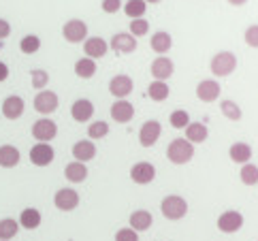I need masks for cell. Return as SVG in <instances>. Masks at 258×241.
Wrapping results in <instances>:
<instances>
[{
    "mask_svg": "<svg viewBox=\"0 0 258 241\" xmlns=\"http://www.w3.org/2000/svg\"><path fill=\"white\" fill-rule=\"evenodd\" d=\"M167 158L173 164H186L195 158V145L186 139H173L167 147Z\"/></svg>",
    "mask_w": 258,
    "mask_h": 241,
    "instance_id": "obj_1",
    "label": "cell"
},
{
    "mask_svg": "<svg viewBox=\"0 0 258 241\" xmlns=\"http://www.w3.org/2000/svg\"><path fill=\"white\" fill-rule=\"evenodd\" d=\"M160 211L167 220H181L188 214V203L183 197H177V194H169L164 197L160 203Z\"/></svg>",
    "mask_w": 258,
    "mask_h": 241,
    "instance_id": "obj_2",
    "label": "cell"
},
{
    "mask_svg": "<svg viewBox=\"0 0 258 241\" xmlns=\"http://www.w3.org/2000/svg\"><path fill=\"white\" fill-rule=\"evenodd\" d=\"M237 69V55L233 51H220L211 58V73L218 77H226Z\"/></svg>",
    "mask_w": 258,
    "mask_h": 241,
    "instance_id": "obj_3",
    "label": "cell"
},
{
    "mask_svg": "<svg viewBox=\"0 0 258 241\" xmlns=\"http://www.w3.org/2000/svg\"><path fill=\"white\" fill-rule=\"evenodd\" d=\"M56 135H58V126L49 117H41V119H36V122L32 124V137L39 143H47Z\"/></svg>",
    "mask_w": 258,
    "mask_h": 241,
    "instance_id": "obj_4",
    "label": "cell"
},
{
    "mask_svg": "<svg viewBox=\"0 0 258 241\" xmlns=\"http://www.w3.org/2000/svg\"><path fill=\"white\" fill-rule=\"evenodd\" d=\"M58 105H60V98L56 92H51V90H41L39 94L34 96V109L43 115L53 113V111L58 109Z\"/></svg>",
    "mask_w": 258,
    "mask_h": 241,
    "instance_id": "obj_5",
    "label": "cell"
},
{
    "mask_svg": "<svg viewBox=\"0 0 258 241\" xmlns=\"http://www.w3.org/2000/svg\"><path fill=\"white\" fill-rule=\"evenodd\" d=\"M62 36L69 43H81L88 39V26L81 20H69L62 28Z\"/></svg>",
    "mask_w": 258,
    "mask_h": 241,
    "instance_id": "obj_6",
    "label": "cell"
},
{
    "mask_svg": "<svg viewBox=\"0 0 258 241\" xmlns=\"http://www.w3.org/2000/svg\"><path fill=\"white\" fill-rule=\"evenodd\" d=\"M56 158V152L49 143H36L30 150V162L34 166H49Z\"/></svg>",
    "mask_w": 258,
    "mask_h": 241,
    "instance_id": "obj_7",
    "label": "cell"
},
{
    "mask_svg": "<svg viewBox=\"0 0 258 241\" xmlns=\"http://www.w3.org/2000/svg\"><path fill=\"white\" fill-rule=\"evenodd\" d=\"M53 205L60 211H73L79 205V192H75L73 188H60L53 194Z\"/></svg>",
    "mask_w": 258,
    "mask_h": 241,
    "instance_id": "obj_8",
    "label": "cell"
},
{
    "mask_svg": "<svg viewBox=\"0 0 258 241\" xmlns=\"http://www.w3.org/2000/svg\"><path fill=\"white\" fill-rule=\"evenodd\" d=\"M156 177V166L152 162H137L133 164L131 169V179L135 184H139V186H145V184H152Z\"/></svg>",
    "mask_w": 258,
    "mask_h": 241,
    "instance_id": "obj_9",
    "label": "cell"
},
{
    "mask_svg": "<svg viewBox=\"0 0 258 241\" xmlns=\"http://www.w3.org/2000/svg\"><path fill=\"white\" fill-rule=\"evenodd\" d=\"M243 226V216H241V211H235V209H228L224 211L222 216L218 218V228L222 230V233H237L239 228Z\"/></svg>",
    "mask_w": 258,
    "mask_h": 241,
    "instance_id": "obj_10",
    "label": "cell"
},
{
    "mask_svg": "<svg viewBox=\"0 0 258 241\" xmlns=\"http://www.w3.org/2000/svg\"><path fill=\"white\" fill-rule=\"evenodd\" d=\"M160 135H162V126L158 119H147L139 131V141L143 147H152L160 139Z\"/></svg>",
    "mask_w": 258,
    "mask_h": 241,
    "instance_id": "obj_11",
    "label": "cell"
},
{
    "mask_svg": "<svg viewBox=\"0 0 258 241\" xmlns=\"http://www.w3.org/2000/svg\"><path fill=\"white\" fill-rule=\"evenodd\" d=\"M173 71H175V64L171 58H167V55H158L150 67V73L156 81H167L173 75Z\"/></svg>",
    "mask_w": 258,
    "mask_h": 241,
    "instance_id": "obj_12",
    "label": "cell"
},
{
    "mask_svg": "<svg viewBox=\"0 0 258 241\" xmlns=\"http://www.w3.org/2000/svg\"><path fill=\"white\" fill-rule=\"evenodd\" d=\"M109 47L115 53H133L137 49V39L131 32H117L109 43Z\"/></svg>",
    "mask_w": 258,
    "mask_h": 241,
    "instance_id": "obj_13",
    "label": "cell"
},
{
    "mask_svg": "<svg viewBox=\"0 0 258 241\" xmlns=\"http://www.w3.org/2000/svg\"><path fill=\"white\" fill-rule=\"evenodd\" d=\"M24 109H26L24 98L17 96V94H11V96H7V98L3 100V115H5L7 119H17V117H22V115H24Z\"/></svg>",
    "mask_w": 258,
    "mask_h": 241,
    "instance_id": "obj_14",
    "label": "cell"
},
{
    "mask_svg": "<svg viewBox=\"0 0 258 241\" xmlns=\"http://www.w3.org/2000/svg\"><path fill=\"white\" fill-rule=\"evenodd\" d=\"M109 49V43L105 39H100V36H90V39L84 41V53L86 58L90 60H96V58H103Z\"/></svg>",
    "mask_w": 258,
    "mask_h": 241,
    "instance_id": "obj_15",
    "label": "cell"
},
{
    "mask_svg": "<svg viewBox=\"0 0 258 241\" xmlns=\"http://www.w3.org/2000/svg\"><path fill=\"white\" fill-rule=\"evenodd\" d=\"M133 88H135V83L128 75H115L111 81H109V92H111L117 100L126 98L133 92Z\"/></svg>",
    "mask_w": 258,
    "mask_h": 241,
    "instance_id": "obj_16",
    "label": "cell"
},
{
    "mask_svg": "<svg viewBox=\"0 0 258 241\" xmlns=\"http://www.w3.org/2000/svg\"><path fill=\"white\" fill-rule=\"evenodd\" d=\"M133 117H135V107L128 103L126 98H119L111 105V119H115V122L126 124V122H131Z\"/></svg>",
    "mask_w": 258,
    "mask_h": 241,
    "instance_id": "obj_17",
    "label": "cell"
},
{
    "mask_svg": "<svg viewBox=\"0 0 258 241\" xmlns=\"http://www.w3.org/2000/svg\"><path fill=\"white\" fill-rule=\"evenodd\" d=\"M73 156H75L77 162H90L96 158V145L94 141H88V139H84V141H77L75 145H73Z\"/></svg>",
    "mask_w": 258,
    "mask_h": 241,
    "instance_id": "obj_18",
    "label": "cell"
},
{
    "mask_svg": "<svg viewBox=\"0 0 258 241\" xmlns=\"http://www.w3.org/2000/svg\"><path fill=\"white\" fill-rule=\"evenodd\" d=\"M71 115L77 119V122H90L92 115H94V105L88 98H79L73 103L71 107Z\"/></svg>",
    "mask_w": 258,
    "mask_h": 241,
    "instance_id": "obj_19",
    "label": "cell"
},
{
    "mask_svg": "<svg viewBox=\"0 0 258 241\" xmlns=\"http://www.w3.org/2000/svg\"><path fill=\"white\" fill-rule=\"evenodd\" d=\"M20 158H22V154L15 145H11V143L0 145V166H3V169H13V166L20 164Z\"/></svg>",
    "mask_w": 258,
    "mask_h": 241,
    "instance_id": "obj_20",
    "label": "cell"
},
{
    "mask_svg": "<svg viewBox=\"0 0 258 241\" xmlns=\"http://www.w3.org/2000/svg\"><path fill=\"white\" fill-rule=\"evenodd\" d=\"M197 96H199V100H203V103H211V100H216L220 96V83L211 81V79L201 81L197 86Z\"/></svg>",
    "mask_w": 258,
    "mask_h": 241,
    "instance_id": "obj_21",
    "label": "cell"
},
{
    "mask_svg": "<svg viewBox=\"0 0 258 241\" xmlns=\"http://www.w3.org/2000/svg\"><path fill=\"white\" fill-rule=\"evenodd\" d=\"M64 177H67L71 184H81V182H86V177H88V166H86L84 162L73 160V162H69L67 166H64Z\"/></svg>",
    "mask_w": 258,
    "mask_h": 241,
    "instance_id": "obj_22",
    "label": "cell"
},
{
    "mask_svg": "<svg viewBox=\"0 0 258 241\" xmlns=\"http://www.w3.org/2000/svg\"><path fill=\"white\" fill-rule=\"evenodd\" d=\"M152 222H154V218L147 209H137L131 214V228L137 230V233H145V230L152 226Z\"/></svg>",
    "mask_w": 258,
    "mask_h": 241,
    "instance_id": "obj_23",
    "label": "cell"
},
{
    "mask_svg": "<svg viewBox=\"0 0 258 241\" xmlns=\"http://www.w3.org/2000/svg\"><path fill=\"white\" fill-rule=\"evenodd\" d=\"M228 154H230V158H233V162L245 164V162H250V158H252V147L247 143H243V141H237V143L230 145Z\"/></svg>",
    "mask_w": 258,
    "mask_h": 241,
    "instance_id": "obj_24",
    "label": "cell"
},
{
    "mask_svg": "<svg viewBox=\"0 0 258 241\" xmlns=\"http://www.w3.org/2000/svg\"><path fill=\"white\" fill-rule=\"evenodd\" d=\"M207 135H209L207 126L201 124V122H190V124L186 126V141H190L192 145L207 141Z\"/></svg>",
    "mask_w": 258,
    "mask_h": 241,
    "instance_id": "obj_25",
    "label": "cell"
},
{
    "mask_svg": "<svg viewBox=\"0 0 258 241\" xmlns=\"http://www.w3.org/2000/svg\"><path fill=\"white\" fill-rule=\"evenodd\" d=\"M150 45H152V49H154L156 53L162 55V53H167V51L173 47V39H171V34H169V32L158 30V32H154Z\"/></svg>",
    "mask_w": 258,
    "mask_h": 241,
    "instance_id": "obj_26",
    "label": "cell"
},
{
    "mask_svg": "<svg viewBox=\"0 0 258 241\" xmlns=\"http://www.w3.org/2000/svg\"><path fill=\"white\" fill-rule=\"evenodd\" d=\"M41 224V211L34 209V207H26L20 216V226L28 228V230H34L36 226Z\"/></svg>",
    "mask_w": 258,
    "mask_h": 241,
    "instance_id": "obj_27",
    "label": "cell"
},
{
    "mask_svg": "<svg viewBox=\"0 0 258 241\" xmlns=\"http://www.w3.org/2000/svg\"><path fill=\"white\" fill-rule=\"evenodd\" d=\"M147 96H150L152 100H156V103H162V100L169 98V86L167 81H152L150 88H147Z\"/></svg>",
    "mask_w": 258,
    "mask_h": 241,
    "instance_id": "obj_28",
    "label": "cell"
},
{
    "mask_svg": "<svg viewBox=\"0 0 258 241\" xmlns=\"http://www.w3.org/2000/svg\"><path fill=\"white\" fill-rule=\"evenodd\" d=\"M20 233V222L13 218H3L0 220V241H11Z\"/></svg>",
    "mask_w": 258,
    "mask_h": 241,
    "instance_id": "obj_29",
    "label": "cell"
},
{
    "mask_svg": "<svg viewBox=\"0 0 258 241\" xmlns=\"http://www.w3.org/2000/svg\"><path fill=\"white\" fill-rule=\"evenodd\" d=\"M75 73H77V77H81V79H92L96 75V62L90 60V58H81L75 64Z\"/></svg>",
    "mask_w": 258,
    "mask_h": 241,
    "instance_id": "obj_30",
    "label": "cell"
},
{
    "mask_svg": "<svg viewBox=\"0 0 258 241\" xmlns=\"http://www.w3.org/2000/svg\"><path fill=\"white\" fill-rule=\"evenodd\" d=\"M124 13L131 17V20H139V17L145 15V9L147 5L143 3V0H126V5H122Z\"/></svg>",
    "mask_w": 258,
    "mask_h": 241,
    "instance_id": "obj_31",
    "label": "cell"
},
{
    "mask_svg": "<svg viewBox=\"0 0 258 241\" xmlns=\"http://www.w3.org/2000/svg\"><path fill=\"white\" fill-rule=\"evenodd\" d=\"M241 182L245 184V186H256L258 184V166L256 164H250V162H245L241 164Z\"/></svg>",
    "mask_w": 258,
    "mask_h": 241,
    "instance_id": "obj_32",
    "label": "cell"
},
{
    "mask_svg": "<svg viewBox=\"0 0 258 241\" xmlns=\"http://www.w3.org/2000/svg\"><path fill=\"white\" fill-rule=\"evenodd\" d=\"M220 109H222V115L233 119V122L241 119V107H239L235 100H222V103H220Z\"/></svg>",
    "mask_w": 258,
    "mask_h": 241,
    "instance_id": "obj_33",
    "label": "cell"
},
{
    "mask_svg": "<svg viewBox=\"0 0 258 241\" xmlns=\"http://www.w3.org/2000/svg\"><path fill=\"white\" fill-rule=\"evenodd\" d=\"M20 49L24 53H36L41 49V39L36 34H28V36H24V39L20 41Z\"/></svg>",
    "mask_w": 258,
    "mask_h": 241,
    "instance_id": "obj_34",
    "label": "cell"
},
{
    "mask_svg": "<svg viewBox=\"0 0 258 241\" xmlns=\"http://www.w3.org/2000/svg\"><path fill=\"white\" fill-rule=\"evenodd\" d=\"M169 122L173 128H186L190 124V113L188 111H183V109H175L171 117H169Z\"/></svg>",
    "mask_w": 258,
    "mask_h": 241,
    "instance_id": "obj_35",
    "label": "cell"
},
{
    "mask_svg": "<svg viewBox=\"0 0 258 241\" xmlns=\"http://www.w3.org/2000/svg\"><path fill=\"white\" fill-rule=\"evenodd\" d=\"M109 135V124L103 122V119H98V122H92L88 126V137L90 139H103Z\"/></svg>",
    "mask_w": 258,
    "mask_h": 241,
    "instance_id": "obj_36",
    "label": "cell"
},
{
    "mask_svg": "<svg viewBox=\"0 0 258 241\" xmlns=\"http://www.w3.org/2000/svg\"><path fill=\"white\" fill-rule=\"evenodd\" d=\"M30 75H32V88H34V90H39V92L45 90V86L49 83V73H47V71H43V69H34Z\"/></svg>",
    "mask_w": 258,
    "mask_h": 241,
    "instance_id": "obj_37",
    "label": "cell"
},
{
    "mask_svg": "<svg viewBox=\"0 0 258 241\" xmlns=\"http://www.w3.org/2000/svg\"><path fill=\"white\" fill-rule=\"evenodd\" d=\"M150 32V22H145V17H139V20H133L131 22V34L135 36H143Z\"/></svg>",
    "mask_w": 258,
    "mask_h": 241,
    "instance_id": "obj_38",
    "label": "cell"
},
{
    "mask_svg": "<svg viewBox=\"0 0 258 241\" xmlns=\"http://www.w3.org/2000/svg\"><path fill=\"white\" fill-rule=\"evenodd\" d=\"M115 241H139V233H137V230H133L131 226L119 228L117 233H115Z\"/></svg>",
    "mask_w": 258,
    "mask_h": 241,
    "instance_id": "obj_39",
    "label": "cell"
},
{
    "mask_svg": "<svg viewBox=\"0 0 258 241\" xmlns=\"http://www.w3.org/2000/svg\"><path fill=\"white\" fill-rule=\"evenodd\" d=\"M243 39H245V43L250 45V47H258V24H254V26H250V28H245Z\"/></svg>",
    "mask_w": 258,
    "mask_h": 241,
    "instance_id": "obj_40",
    "label": "cell"
},
{
    "mask_svg": "<svg viewBox=\"0 0 258 241\" xmlns=\"http://www.w3.org/2000/svg\"><path fill=\"white\" fill-rule=\"evenodd\" d=\"M122 9V0H103V11L105 13H117Z\"/></svg>",
    "mask_w": 258,
    "mask_h": 241,
    "instance_id": "obj_41",
    "label": "cell"
},
{
    "mask_svg": "<svg viewBox=\"0 0 258 241\" xmlns=\"http://www.w3.org/2000/svg\"><path fill=\"white\" fill-rule=\"evenodd\" d=\"M9 34H11V24L0 17V39H7Z\"/></svg>",
    "mask_w": 258,
    "mask_h": 241,
    "instance_id": "obj_42",
    "label": "cell"
},
{
    "mask_svg": "<svg viewBox=\"0 0 258 241\" xmlns=\"http://www.w3.org/2000/svg\"><path fill=\"white\" fill-rule=\"evenodd\" d=\"M7 79H9V67L5 62H0V83L7 81Z\"/></svg>",
    "mask_w": 258,
    "mask_h": 241,
    "instance_id": "obj_43",
    "label": "cell"
},
{
    "mask_svg": "<svg viewBox=\"0 0 258 241\" xmlns=\"http://www.w3.org/2000/svg\"><path fill=\"white\" fill-rule=\"evenodd\" d=\"M228 3L233 5V7H241V5H245V3H247V0H228Z\"/></svg>",
    "mask_w": 258,
    "mask_h": 241,
    "instance_id": "obj_44",
    "label": "cell"
},
{
    "mask_svg": "<svg viewBox=\"0 0 258 241\" xmlns=\"http://www.w3.org/2000/svg\"><path fill=\"white\" fill-rule=\"evenodd\" d=\"M143 3H152L154 5V3H160V0H143Z\"/></svg>",
    "mask_w": 258,
    "mask_h": 241,
    "instance_id": "obj_45",
    "label": "cell"
}]
</instances>
